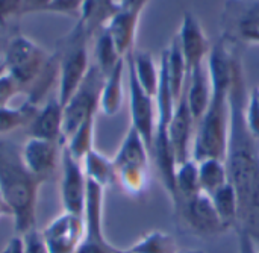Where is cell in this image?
I'll use <instances>...</instances> for the list:
<instances>
[{"label":"cell","instance_id":"obj_1","mask_svg":"<svg viewBox=\"0 0 259 253\" xmlns=\"http://www.w3.org/2000/svg\"><path fill=\"white\" fill-rule=\"evenodd\" d=\"M247 99L244 67L237 47L229 93L231 121L225 162L228 179L238 200L235 228L241 238V253H256L253 247L255 244L259 247V140L250 134L246 123Z\"/></svg>","mask_w":259,"mask_h":253},{"label":"cell","instance_id":"obj_2","mask_svg":"<svg viewBox=\"0 0 259 253\" xmlns=\"http://www.w3.org/2000/svg\"><path fill=\"white\" fill-rule=\"evenodd\" d=\"M238 44L222 35V38L211 47L206 59L211 77V102L196 126L191 158L202 161L205 158L225 159L229 140L231 105L229 93L232 83L234 56Z\"/></svg>","mask_w":259,"mask_h":253},{"label":"cell","instance_id":"obj_3","mask_svg":"<svg viewBox=\"0 0 259 253\" xmlns=\"http://www.w3.org/2000/svg\"><path fill=\"white\" fill-rule=\"evenodd\" d=\"M42 184L24 165L21 147L0 140V193L11 208L17 235L36 228V202Z\"/></svg>","mask_w":259,"mask_h":253},{"label":"cell","instance_id":"obj_4","mask_svg":"<svg viewBox=\"0 0 259 253\" xmlns=\"http://www.w3.org/2000/svg\"><path fill=\"white\" fill-rule=\"evenodd\" d=\"M8 73L18 82L27 100L39 106L41 99L58 80L56 53H47L39 44L26 35H15L5 49Z\"/></svg>","mask_w":259,"mask_h":253},{"label":"cell","instance_id":"obj_5","mask_svg":"<svg viewBox=\"0 0 259 253\" xmlns=\"http://www.w3.org/2000/svg\"><path fill=\"white\" fill-rule=\"evenodd\" d=\"M91 36L83 29V26L77 21L76 26L59 41V47L56 50L58 58V99L62 106L70 100V97L76 93L82 80L85 79L91 61L88 44Z\"/></svg>","mask_w":259,"mask_h":253},{"label":"cell","instance_id":"obj_6","mask_svg":"<svg viewBox=\"0 0 259 253\" xmlns=\"http://www.w3.org/2000/svg\"><path fill=\"white\" fill-rule=\"evenodd\" d=\"M150 158L152 153L144 140L131 126L112 158L115 167V182H118L127 194L137 196L146 190Z\"/></svg>","mask_w":259,"mask_h":253},{"label":"cell","instance_id":"obj_7","mask_svg":"<svg viewBox=\"0 0 259 253\" xmlns=\"http://www.w3.org/2000/svg\"><path fill=\"white\" fill-rule=\"evenodd\" d=\"M105 76L91 62V67L70 100L64 105V141L88 118L96 117L100 106V94Z\"/></svg>","mask_w":259,"mask_h":253},{"label":"cell","instance_id":"obj_8","mask_svg":"<svg viewBox=\"0 0 259 253\" xmlns=\"http://www.w3.org/2000/svg\"><path fill=\"white\" fill-rule=\"evenodd\" d=\"M175 214L182 228L197 237H215L229 229L220 219L211 197L203 191L176 203Z\"/></svg>","mask_w":259,"mask_h":253},{"label":"cell","instance_id":"obj_9","mask_svg":"<svg viewBox=\"0 0 259 253\" xmlns=\"http://www.w3.org/2000/svg\"><path fill=\"white\" fill-rule=\"evenodd\" d=\"M105 188L88 181V193L83 209V234L76 253H120L121 249L108 241L103 231Z\"/></svg>","mask_w":259,"mask_h":253},{"label":"cell","instance_id":"obj_10","mask_svg":"<svg viewBox=\"0 0 259 253\" xmlns=\"http://www.w3.org/2000/svg\"><path fill=\"white\" fill-rule=\"evenodd\" d=\"M127 70V85H129V111H131V126L144 140L147 149L153 158V141L156 134L158 108L156 99L149 96L138 83L132 65L126 59Z\"/></svg>","mask_w":259,"mask_h":253},{"label":"cell","instance_id":"obj_11","mask_svg":"<svg viewBox=\"0 0 259 253\" xmlns=\"http://www.w3.org/2000/svg\"><path fill=\"white\" fill-rule=\"evenodd\" d=\"M61 200L64 211L82 216L88 193V179L82 161L76 159L62 144L61 152Z\"/></svg>","mask_w":259,"mask_h":253},{"label":"cell","instance_id":"obj_12","mask_svg":"<svg viewBox=\"0 0 259 253\" xmlns=\"http://www.w3.org/2000/svg\"><path fill=\"white\" fill-rule=\"evenodd\" d=\"M225 33L237 44H259V0H232L226 5Z\"/></svg>","mask_w":259,"mask_h":253},{"label":"cell","instance_id":"obj_13","mask_svg":"<svg viewBox=\"0 0 259 253\" xmlns=\"http://www.w3.org/2000/svg\"><path fill=\"white\" fill-rule=\"evenodd\" d=\"M83 234V217L64 211L42 231V240L49 253H76Z\"/></svg>","mask_w":259,"mask_h":253},{"label":"cell","instance_id":"obj_14","mask_svg":"<svg viewBox=\"0 0 259 253\" xmlns=\"http://www.w3.org/2000/svg\"><path fill=\"white\" fill-rule=\"evenodd\" d=\"M62 144L64 143L29 137L21 146V156L24 165L33 176L46 182L55 173L58 162H61Z\"/></svg>","mask_w":259,"mask_h":253},{"label":"cell","instance_id":"obj_15","mask_svg":"<svg viewBox=\"0 0 259 253\" xmlns=\"http://www.w3.org/2000/svg\"><path fill=\"white\" fill-rule=\"evenodd\" d=\"M196 126L197 124L188 106L187 93L184 91L182 97L176 103V108L170 121V128H168V137H170V144H171V150L175 155L176 167L191 158Z\"/></svg>","mask_w":259,"mask_h":253},{"label":"cell","instance_id":"obj_16","mask_svg":"<svg viewBox=\"0 0 259 253\" xmlns=\"http://www.w3.org/2000/svg\"><path fill=\"white\" fill-rule=\"evenodd\" d=\"M185 58L187 71L188 74L199 65L205 64L209 52H211V43L200 24V21L196 18L194 14L185 12L182 17V23L179 27V33L176 35Z\"/></svg>","mask_w":259,"mask_h":253},{"label":"cell","instance_id":"obj_17","mask_svg":"<svg viewBox=\"0 0 259 253\" xmlns=\"http://www.w3.org/2000/svg\"><path fill=\"white\" fill-rule=\"evenodd\" d=\"M64 106L55 96L46 105L36 109L32 121L27 124L29 137L64 143Z\"/></svg>","mask_w":259,"mask_h":253},{"label":"cell","instance_id":"obj_18","mask_svg":"<svg viewBox=\"0 0 259 253\" xmlns=\"http://www.w3.org/2000/svg\"><path fill=\"white\" fill-rule=\"evenodd\" d=\"M211 77L208 71V64H202L196 67L187 79L185 85V93H187V100L188 106L191 111V115L196 121V124L202 120L205 115L209 102H211Z\"/></svg>","mask_w":259,"mask_h":253},{"label":"cell","instance_id":"obj_19","mask_svg":"<svg viewBox=\"0 0 259 253\" xmlns=\"http://www.w3.org/2000/svg\"><path fill=\"white\" fill-rule=\"evenodd\" d=\"M140 15H141L140 12L121 8L105 27L108 33L111 35L118 53L123 58H126L127 55L134 52Z\"/></svg>","mask_w":259,"mask_h":253},{"label":"cell","instance_id":"obj_20","mask_svg":"<svg viewBox=\"0 0 259 253\" xmlns=\"http://www.w3.org/2000/svg\"><path fill=\"white\" fill-rule=\"evenodd\" d=\"M120 9L121 6L117 0H85L77 21L83 26L88 35L94 38L108 26L111 18Z\"/></svg>","mask_w":259,"mask_h":253},{"label":"cell","instance_id":"obj_21","mask_svg":"<svg viewBox=\"0 0 259 253\" xmlns=\"http://www.w3.org/2000/svg\"><path fill=\"white\" fill-rule=\"evenodd\" d=\"M124 71H126V58L121 59L117 67L105 77V83L100 94V106L102 111L108 117H114L120 112L124 102Z\"/></svg>","mask_w":259,"mask_h":253},{"label":"cell","instance_id":"obj_22","mask_svg":"<svg viewBox=\"0 0 259 253\" xmlns=\"http://www.w3.org/2000/svg\"><path fill=\"white\" fill-rule=\"evenodd\" d=\"M161 59L165 64V70H167V77H168V85L171 90V94L178 103V100L182 97L184 91H185V85H187V79H188V71H187V64H185V58L179 44L178 36H175L168 46V49L164 50Z\"/></svg>","mask_w":259,"mask_h":253},{"label":"cell","instance_id":"obj_23","mask_svg":"<svg viewBox=\"0 0 259 253\" xmlns=\"http://www.w3.org/2000/svg\"><path fill=\"white\" fill-rule=\"evenodd\" d=\"M126 59L132 65L140 87L149 96L156 99L158 87H159V65H156L153 56L144 50H138V52L134 50L131 55L126 56Z\"/></svg>","mask_w":259,"mask_h":253},{"label":"cell","instance_id":"obj_24","mask_svg":"<svg viewBox=\"0 0 259 253\" xmlns=\"http://www.w3.org/2000/svg\"><path fill=\"white\" fill-rule=\"evenodd\" d=\"M87 179L106 188L115 182V167L112 158L100 153L96 147L88 152L82 161Z\"/></svg>","mask_w":259,"mask_h":253},{"label":"cell","instance_id":"obj_25","mask_svg":"<svg viewBox=\"0 0 259 253\" xmlns=\"http://www.w3.org/2000/svg\"><path fill=\"white\" fill-rule=\"evenodd\" d=\"M175 185H176V200L173 206L179 203L181 200L190 199L202 191L200 182H199V162L196 159L190 158L188 161L176 167Z\"/></svg>","mask_w":259,"mask_h":253},{"label":"cell","instance_id":"obj_26","mask_svg":"<svg viewBox=\"0 0 259 253\" xmlns=\"http://www.w3.org/2000/svg\"><path fill=\"white\" fill-rule=\"evenodd\" d=\"M199 162V182L200 190L211 196L220 187H223L228 179V168L225 159L220 158H205Z\"/></svg>","mask_w":259,"mask_h":253},{"label":"cell","instance_id":"obj_27","mask_svg":"<svg viewBox=\"0 0 259 253\" xmlns=\"http://www.w3.org/2000/svg\"><path fill=\"white\" fill-rule=\"evenodd\" d=\"M121 59L124 58L118 53L108 30L103 29L100 33H97L96 44H94V62L93 64L102 71V74L106 77Z\"/></svg>","mask_w":259,"mask_h":253},{"label":"cell","instance_id":"obj_28","mask_svg":"<svg viewBox=\"0 0 259 253\" xmlns=\"http://www.w3.org/2000/svg\"><path fill=\"white\" fill-rule=\"evenodd\" d=\"M211 200L223 220V223L231 229L237 223V214H238V200L237 193L232 187V184L228 181L223 187H220L217 191H214L211 196Z\"/></svg>","mask_w":259,"mask_h":253},{"label":"cell","instance_id":"obj_29","mask_svg":"<svg viewBox=\"0 0 259 253\" xmlns=\"http://www.w3.org/2000/svg\"><path fill=\"white\" fill-rule=\"evenodd\" d=\"M39 106L26 100L21 106H3L0 108V135L12 132L21 126H27Z\"/></svg>","mask_w":259,"mask_h":253},{"label":"cell","instance_id":"obj_30","mask_svg":"<svg viewBox=\"0 0 259 253\" xmlns=\"http://www.w3.org/2000/svg\"><path fill=\"white\" fill-rule=\"evenodd\" d=\"M94 126L96 117L88 118L64 141L67 150L79 161H83L88 152L94 149Z\"/></svg>","mask_w":259,"mask_h":253},{"label":"cell","instance_id":"obj_31","mask_svg":"<svg viewBox=\"0 0 259 253\" xmlns=\"http://www.w3.org/2000/svg\"><path fill=\"white\" fill-rule=\"evenodd\" d=\"M132 253H179L175 238L161 231H152L140 238L132 247Z\"/></svg>","mask_w":259,"mask_h":253},{"label":"cell","instance_id":"obj_32","mask_svg":"<svg viewBox=\"0 0 259 253\" xmlns=\"http://www.w3.org/2000/svg\"><path fill=\"white\" fill-rule=\"evenodd\" d=\"M246 123L250 134L259 140V99L256 88L249 94L246 106Z\"/></svg>","mask_w":259,"mask_h":253},{"label":"cell","instance_id":"obj_33","mask_svg":"<svg viewBox=\"0 0 259 253\" xmlns=\"http://www.w3.org/2000/svg\"><path fill=\"white\" fill-rule=\"evenodd\" d=\"M83 3L85 0H52L47 12L68 15V17H74L79 20Z\"/></svg>","mask_w":259,"mask_h":253},{"label":"cell","instance_id":"obj_34","mask_svg":"<svg viewBox=\"0 0 259 253\" xmlns=\"http://www.w3.org/2000/svg\"><path fill=\"white\" fill-rule=\"evenodd\" d=\"M18 93H21V88L18 82L12 77V74L5 73L0 76V108L8 106L11 99L15 97Z\"/></svg>","mask_w":259,"mask_h":253},{"label":"cell","instance_id":"obj_35","mask_svg":"<svg viewBox=\"0 0 259 253\" xmlns=\"http://www.w3.org/2000/svg\"><path fill=\"white\" fill-rule=\"evenodd\" d=\"M23 241H24V253H49L46 243L42 240L41 231L36 228L23 234Z\"/></svg>","mask_w":259,"mask_h":253},{"label":"cell","instance_id":"obj_36","mask_svg":"<svg viewBox=\"0 0 259 253\" xmlns=\"http://www.w3.org/2000/svg\"><path fill=\"white\" fill-rule=\"evenodd\" d=\"M21 0H0V27H6L9 20L20 17Z\"/></svg>","mask_w":259,"mask_h":253},{"label":"cell","instance_id":"obj_37","mask_svg":"<svg viewBox=\"0 0 259 253\" xmlns=\"http://www.w3.org/2000/svg\"><path fill=\"white\" fill-rule=\"evenodd\" d=\"M50 3L52 0H21L20 17L35 14V12H47Z\"/></svg>","mask_w":259,"mask_h":253},{"label":"cell","instance_id":"obj_38","mask_svg":"<svg viewBox=\"0 0 259 253\" xmlns=\"http://www.w3.org/2000/svg\"><path fill=\"white\" fill-rule=\"evenodd\" d=\"M0 253H24V241L21 235H14L12 238L8 240L5 247Z\"/></svg>","mask_w":259,"mask_h":253},{"label":"cell","instance_id":"obj_39","mask_svg":"<svg viewBox=\"0 0 259 253\" xmlns=\"http://www.w3.org/2000/svg\"><path fill=\"white\" fill-rule=\"evenodd\" d=\"M117 2L120 3V6L123 9H131V11H135V12L141 14L149 0H117Z\"/></svg>","mask_w":259,"mask_h":253},{"label":"cell","instance_id":"obj_40","mask_svg":"<svg viewBox=\"0 0 259 253\" xmlns=\"http://www.w3.org/2000/svg\"><path fill=\"white\" fill-rule=\"evenodd\" d=\"M5 217H11L12 219V213H11V208L6 203L5 197L0 193V219H5Z\"/></svg>","mask_w":259,"mask_h":253},{"label":"cell","instance_id":"obj_41","mask_svg":"<svg viewBox=\"0 0 259 253\" xmlns=\"http://www.w3.org/2000/svg\"><path fill=\"white\" fill-rule=\"evenodd\" d=\"M5 73H8V67H6L5 59H0V76H3Z\"/></svg>","mask_w":259,"mask_h":253},{"label":"cell","instance_id":"obj_42","mask_svg":"<svg viewBox=\"0 0 259 253\" xmlns=\"http://www.w3.org/2000/svg\"><path fill=\"white\" fill-rule=\"evenodd\" d=\"M179 253H203L202 250H185V252H179Z\"/></svg>","mask_w":259,"mask_h":253},{"label":"cell","instance_id":"obj_43","mask_svg":"<svg viewBox=\"0 0 259 253\" xmlns=\"http://www.w3.org/2000/svg\"><path fill=\"white\" fill-rule=\"evenodd\" d=\"M120 253H132V252H131L129 249H127V250H121V252H120Z\"/></svg>","mask_w":259,"mask_h":253},{"label":"cell","instance_id":"obj_44","mask_svg":"<svg viewBox=\"0 0 259 253\" xmlns=\"http://www.w3.org/2000/svg\"><path fill=\"white\" fill-rule=\"evenodd\" d=\"M256 93H258V99H259V88H256Z\"/></svg>","mask_w":259,"mask_h":253},{"label":"cell","instance_id":"obj_45","mask_svg":"<svg viewBox=\"0 0 259 253\" xmlns=\"http://www.w3.org/2000/svg\"><path fill=\"white\" fill-rule=\"evenodd\" d=\"M256 253H259V247H258V250H256Z\"/></svg>","mask_w":259,"mask_h":253},{"label":"cell","instance_id":"obj_46","mask_svg":"<svg viewBox=\"0 0 259 253\" xmlns=\"http://www.w3.org/2000/svg\"><path fill=\"white\" fill-rule=\"evenodd\" d=\"M0 43H2V41H0Z\"/></svg>","mask_w":259,"mask_h":253}]
</instances>
